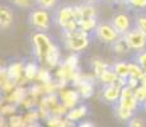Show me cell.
I'll list each match as a JSON object with an SVG mask.
<instances>
[{
	"label": "cell",
	"mask_w": 146,
	"mask_h": 127,
	"mask_svg": "<svg viewBox=\"0 0 146 127\" xmlns=\"http://www.w3.org/2000/svg\"><path fill=\"white\" fill-rule=\"evenodd\" d=\"M62 36L65 47L70 51H74V52H80V51L85 50L90 42V33L84 32L80 28L62 32Z\"/></svg>",
	"instance_id": "1"
},
{
	"label": "cell",
	"mask_w": 146,
	"mask_h": 127,
	"mask_svg": "<svg viewBox=\"0 0 146 127\" xmlns=\"http://www.w3.org/2000/svg\"><path fill=\"white\" fill-rule=\"evenodd\" d=\"M28 23L36 32H46L51 27V17L47 9L32 8L28 13Z\"/></svg>",
	"instance_id": "2"
},
{
	"label": "cell",
	"mask_w": 146,
	"mask_h": 127,
	"mask_svg": "<svg viewBox=\"0 0 146 127\" xmlns=\"http://www.w3.org/2000/svg\"><path fill=\"white\" fill-rule=\"evenodd\" d=\"M32 39L33 46H35V49H33V60L38 61V63H44L46 55L52 45L51 41L43 32H36L33 35Z\"/></svg>",
	"instance_id": "3"
},
{
	"label": "cell",
	"mask_w": 146,
	"mask_h": 127,
	"mask_svg": "<svg viewBox=\"0 0 146 127\" xmlns=\"http://www.w3.org/2000/svg\"><path fill=\"white\" fill-rule=\"evenodd\" d=\"M119 33L113 28V25L111 23H100L97 25L94 31V37L99 39L100 42L107 45H111L112 42H114L117 38L119 37Z\"/></svg>",
	"instance_id": "4"
},
{
	"label": "cell",
	"mask_w": 146,
	"mask_h": 127,
	"mask_svg": "<svg viewBox=\"0 0 146 127\" xmlns=\"http://www.w3.org/2000/svg\"><path fill=\"white\" fill-rule=\"evenodd\" d=\"M123 37L126 38L128 46L132 51H140L144 50V47L146 46V37L145 35L139 31L136 27H132L127 33L123 35Z\"/></svg>",
	"instance_id": "5"
},
{
	"label": "cell",
	"mask_w": 146,
	"mask_h": 127,
	"mask_svg": "<svg viewBox=\"0 0 146 127\" xmlns=\"http://www.w3.org/2000/svg\"><path fill=\"white\" fill-rule=\"evenodd\" d=\"M113 28L119 33L121 36H123L125 33H127L131 28L133 27V23H132V19L128 14H125V13H119V14H116V15L112 18V21L109 22Z\"/></svg>",
	"instance_id": "6"
},
{
	"label": "cell",
	"mask_w": 146,
	"mask_h": 127,
	"mask_svg": "<svg viewBox=\"0 0 146 127\" xmlns=\"http://www.w3.org/2000/svg\"><path fill=\"white\" fill-rule=\"evenodd\" d=\"M121 90H122V88L116 85V84H107V85H103V89H102L103 100L108 104H112V106L116 104L121 98Z\"/></svg>",
	"instance_id": "7"
},
{
	"label": "cell",
	"mask_w": 146,
	"mask_h": 127,
	"mask_svg": "<svg viewBox=\"0 0 146 127\" xmlns=\"http://www.w3.org/2000/svg\"><path fill=\"white\" fill-rule=\"evenodd\" d=\"M55 19H56V23L61 27V29H62L65 25L69 23L70 21H74L75 17H74V7H69V5H66V7H61L58 10H56L55 13ZM76 21V19H75Z\"/></svg>",
	"instance_id": "8"
},
{
	"label": "cell",
	"mask_w": 146,
	"mask_h": 127,
	"mask_svg": "<svg viewBox=\"0 0 146 127\" xmlns=\"http://www.w3.org/2000/svg\"><path fill=\"white\" fill-rule=\"evenodd\" d=\"M60 100L64 106H66L69 109L74 108L79 102L80 93L79 90H67V89H61L60 90Z\"/></svg>",
	"instance_id": "9"
},
{
	"label": "cell",
	"mask_w": 146,
	"mask_h": 127,
	"mask_svg": "<svg viewBox=\"0 0 146 127\" xmlns=\"http://www.w3.org/2000/svg\"><path fill=\"white\" fill-rule=\"evenodd\" d=\"M8 75L12 80L17 81L19 84L22 79V75H24V63H13L7 67Z\"/></svg>",
	"instance_id": "10"
},
{
	"label": "cell",
	"mask_w": 146,
	"mask_h": 127,
	"mask_svg": "<svg viewBox=\"0 0 146 127\" xmlns=\"http://www.w3.org/2000/svg\"><path fill=\"white\" fill-rule=\"evenodd\" d=\"M58 61H60V50L55 43H52L46 55V59H44V64H47L48 67L52 69V67H56L60 64Z\"/></svg>",
	"instance_id": "11"
},
{
	"label": "cell",
	"mask_w": 146,
	"mask_h": 127,
	"mask_svg": "<svg viewBox=\"0 0 146 127\" xmlns=\"http://www.w3.org/2000/svg\"><path fill=\"white\" fill-rule=\"evenodd\" d=\"M0 24H1V31H7L13 24V13L12 9L7 5H1L0 9Z\"/></svg>",
	"instance_id": "12"
},
{
	"label": "cell",
	"mask_w": 146,
	"mask_h": 127,
	"mask_svg": "<svg viewBox=\"0 0 146 127\" xmlns=\"http://www.w3.org/2000/svg\"><path fill=\"white\" fill-rule=\"evenodd\" d=\"M108 46L111 47L112 51H114L116 53H119V55H126L128 51H131L127 41H126V38L123 37V36H119L116 41L112 42V43L108 45Z\"/></svg>",
	"instance_id": "13"
},
{
	"label": "cell",
	"mask_w": 146,
	"mask_h": 127,
	"mask_svg": "<svg viewBox=\"0 0 146 127\" xmlns=\"http://www.w3.org/2000/svg\"><path fill=\"white\" fill-rule=\"evenodd\" d=\"M27 97V90L22 86H17L13 92L9 93L7 99L10 102V103H14V104H21L23 99Z\"/></svg>",
	"instance_id": "14"
},
{
	"label": "cell",
	"mask_w": 146,
	"mask_h": 127,
	"mask_svg": "<svg viewBox=\"0 0 146 127\" xmlns=\"http://www.w3.org/2000/svg\"><path fill=\"white\" fill-rule=\"evenodd\" d=\"M98 25L97 22V17H89V18H83L79 22V28L84 32H88V33H93L95 31Z\"/></svg>",
	"instance_id": "15"
},
{
	"label": "cell",
	"mask_w": 146,
	"mask_h": 127,
	"mask_svg": "<svg viewBox=\"0 0 146 127\" xmlns=\"http://www.w3.org/2000/svg\"><path fill=\"white\" fill-rule=\"evenodd\" d=\"M85 114H86V107L80 106V107H78V108L74 107V108L69 109L65 117L70 121V122H74V121H79L80 118H83Z\"/></svg>",
	"instance_id": "16"
},
{
	"label": "cell",
	"mask_w": 146,
	"mask_h": 127,
	"mask_svg": "<svg viewBox=\"0 0 146 127\" xmlns=\"http://www.w3.org/2000/svg\"><path fill=\"white\" fill-rule=\"evenodd\" d=\"M38 66L36 64V61H29V63L24 64V78L27 80H33V79L37 78V74H38Z\"/></svg>",
	"instance_id": "17"
},
{
	"label": "cell",
	"mask_w": 146,
	"mask_h": 127,
	"mask_svg": "<svg viewBox=\"0 0 146 127\" xmlns=\"http://www.w3.org/2000/svg\"><path fill=\"white\" fill-rule=\"evenodd\" d=\"M133 27H136L139 31H141L146 37V14L145 12H136L135 10Z\"/></svg>",
	"instance_id": "18"
},
{
	"label": "cell",
	"mask_w": 146,
	"mask_h": 127,
	"mask_svg": "<svg viewBox=\"0 0 146 127\" xmlns=\"http://www.w3.org/2000/svg\"><path fill=\"white\" fill-rule=\"evenodd\" d=\"M117 79H118V75L116 74V71H114V70L106 69L104 71L102 72V75L98 78V80H99L103 85H107V84H113Z\"/></svg>",
	"instance_id": "19"
},
{
	"label": "cell",
	"mask_w": 146,
	"mask_h": 127,
	"mask_svg": "<svg viewBox=\"0 0 146 127\" xmlns=\"http://www.w3.org/2000/svg\"><path fill=\"white\" fill-rule=\"evenodd\" d=\"M113 70L116 71V74L121 76V78H128L130 76V69H128V63L125 61H119L113 65Z\"/></svg>",
	"instance_id": "20"
},
{
	"label": "cell",
	"mask_w": 146,
	"mask_h": 127,
	"mask_svg": "<svg viewBox=\"0 0 146 127\" xmlns=\"http://www.w3.org/2000/svg\"><path fill=\"white\" fill-rule=\"evenodd\" d=\"M125 5L130 10H136V12L146 10V0H127Z\"/></svg>",
	"instance_id": "21"
},
{
	"label": "cell",
	"mask_w": 146,
	"mask_h": 127,
	"mask_svg": "<svg viewBox=\"0 0 146 127\" xmlns=\"http://www.w3.org/2000/svg\"><path fill=\"white\" fill-rule=\"evenodd\" d=\"M133 60H135V63H137L140 65V67L142 69L144 74H146V51H144V50L135 51Z\"/></svg>",
	"instance_id": "22"
},
{
	"label": "cell",
	"mask_w": 146,
	"mask_h": 127,
	"mask_svg": "<svg viewBox=\"0 0 146 127\" xmlns=\"http://www.w3.org/2000/svg\"><path fill=\"white\" fill-rule=\"evenodd\" d=\"M81 7V13H83V18H89V17H97V8L94 7L92 3H86Z\"/></svg>",
	"instance_id": "23"
},
{
	"label": "cell",
	"mask_w": 146,
	"mask_h": 127,
	"mask_svg": "<svg viewBox=\"0 0 146 127\" xmlns=\"http://www.w3.org/2000/svg\"><path fill=\"white\" fill-rule=\"evenodd\" d=\"M92 66H93V72H94V75L97 76V78H99V76L102 75V72L104 71L106 69H108V67H107V64H104L102 60H99V59L93 60Z\"/></svg>",
	"instance_id": "24"
},
{
	"label": "cell",
	"mask_w": 146,
	"mask_h": 127,
	"mask_svg": "<svg viewBox=\"0 0 146 127\" xmlns=\"http://www.w3.org/2000/svg\"><path fill=\"white\" fill-rule=\"evenodd\" d=\"M57 1L58 0H35V7L47 9V10H53Z\"/></svg>",
	"instance_id": "25"
},
{
	"label": "cell",
	"mask_w": 146,
	"mask_h": 127,
	"mask_svg": "<svg viewBox=\"0 0 146 127\" xmlns=\"http://www.w3.org/2000/svg\"><path fill=\"white\" fill-rule=\"evenodd\" d=\"M135 97L139 100L140 106H141V111H142V106L146 102V86L145 85H140L135 89Z\"/></svg>",
	"instance_id": "26"
},
{
	"label": "cell",
	"mask_w": 146,
	"mask_h": 127,
	"mask_svg": "<svg viewBox=\"0 0 146 127\" xmlns=\"http://www.w3.org/2000/svg\"><path fill=\"white\" fill-rule=\"evenodd\" d=\"M37 79L38 81H41V83L46 84V83H50V81H52V76L50 74V71L47 69H40L38 70V74H37Z\"/></svg>",
	"instance_id": "27"
},
{
	"label": "cell",
	"mask_w": 146,
	"mask_h": 127,
	"mask_svg": "<svg viewBox=\"0 0 146 127\" xmlns=\"http://www.w3.org/2000/svg\"><path fill=\"white\" fill-rule=\"evenodd\" d=\"M12 3L14 5H17V7L23 8V9L35 7V0H12Z\"/></svg>",
	"instance_id": "28"
},
{
	"label": "cell",
	"mask_w": 146,
	"mask_h": 127,
	"mask_svg": "<svg viewBox=\"0 0 146 127\" xmlns=\"http://www.w3.org/2000/svg\"><path fill=\"white\" fill-rule=\"evenodd\" d=\"M65 65H67L69 67H72V69H76L78 67V64H79V57H78L76 53H72V55H70L69 57L65 60Z\"/></svg>",
	"instance_id": "29"
},
{
	"label": "cell",
	"mask_w": 146,
	"mask_h": 127,
	"mask_svg": "<svg viewBox=\"0 0 146 127\" xmlns=\"http://www.w3.org/2000/svg\"><path fill=\"white\" fill-rule=\"evenodd\" d=\"M17 111V104L10 103L8 106H4L1 108V113L3 114H14V112Z\"/></svg>",
	"instance_id": "30"
},
{
	"label": "cell",
	"mask_w": 146,
	"mask_h": 127,
	"mask_svg": "<svg viewBox=\"0 0 146 127\" xmlns=\"http://www.w3.org/2000/svg\"><path fill=\"white\" fill-rule=\"evenodd\" d=\"M10 126H24V120L22 116H13L10 117Z\"/></svg>",
	"instance_id": "31"
},
{
	"label": "cell",
	"mask_w": 146,
	"mask_h": 127,
	"mask_svg": "<svg viewBox=\"0 0 146 127\" xmlns=\"http://www.w3.org/2000/svg\"><path fill=\"white\" fill-rule=\"evenodd\" d=\"M106 3H112V4H114V3H119V0H104Z\"/></svg>",
	"instance_id": "32"
},
{
	"label": "cell",
	"mask_w": 146,
	"mask_h": 127,
	"mask_svg": "<svg viewBox=\"0 0 146 127\" xmlns=\"http://www.w3.org/2000/svg\"><path fill=\"white\" fill-rule=\"evenodd\" d=\"M79 126H93V123H80Z\"/></svg>",
	"instance_id": "33"
},
{
	"label": "cell",
	"mask_w": 146,
	"mask_h": 127,
	"mask_svg": "<svg viewBox=\"0 0 146 127\" xmlns=\"http://www.w3.org/2000/svg\"><path fill=\"white\" fill-rule=\"evenodd\" d=\"M142 111H145V112H146V102L144 103V106H142Z\"/></svg>",
	"instance_id": "34"
},
{
	"label": "cell",
	"mask_w": 146,
	"mask_h": 127,
	"mask_svg": "<svg viewBox=\"0 0 146 127\" xmlns=\"http://www.w3.org/2000/svg\"><path fill=\"white\" fill-rule=\"evenodd\" d=\"M92 1H97V0H88V3H92Z\"/></svg>",
	"instance_id": "35"
}]
</instances>
